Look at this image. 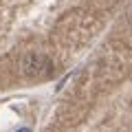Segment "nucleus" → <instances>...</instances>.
<instances>
[{
  "label": "nucleus",
  "mask_w": 132,
  "mask_h": 132,
  "mask_svg": "<svg viewBox=\"0 0 132 132\" xmlns=\"http://www.w3.org/2000/svg\"><path fill=\"white\" fill-rule=\"evenodd\" d=\"M18 132H29V128H20V130Z\"/></svg>",
  "instance_id": "nucleus-1"
}]
</instances>
